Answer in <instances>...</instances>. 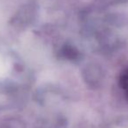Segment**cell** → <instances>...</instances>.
Returning <instances> with one entry per match:
<instances>
[{
    "mask_svg": "<svg viewBox=\"0 0 128 128\" xmlns=\"http://www.w3.org/2000/svg\"><path fill=\"white\" fill-rule=\"evenodd\" d=\"M119 86L124 92L126 98L128 100V68H126L124 71L121 73L119 76Z\"/></svg>",
    "mask_w": 128,
    "mask_h": 128,
    "instance_id": "obj_1",
    "label": "cell"
}]
</instances>
